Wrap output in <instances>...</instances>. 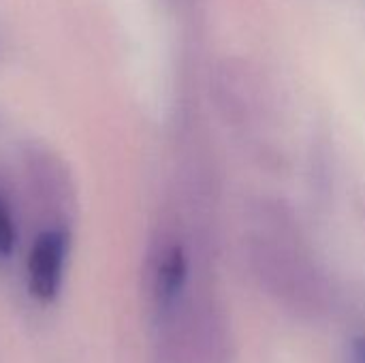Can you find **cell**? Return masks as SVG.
Instances as JSON below:
<instances>
[{
	"label": "cell",
	"mask_w": 365,
	"mask_h": 363,
	"mask_svg": "<svg viewBox=\"0 0 365 363\" xmlns=\"http://www.w3.org/2000/svg\"><path fill=\"white\" fill-rule=\"evenodd\" d=\"M15 244H17V229H15L9 205L0 197V261L11 257Z\"/></svg>",
	"instance_id": "obj_3"
},
{
	"label": "cell",
	"mask_w": 365,
	"mask_h": 363,
	"mask_svg": "<svg viewBox=\"0 0 365 363\" xmlns=\"http://www.w3.org/2000/svg\"><path fill=\"white\" fill-rule=\"evenodd\" d=\"M68 237L62 231H45L28 255V289L38 302H51L64 278Z\"/></svg>",
	"instance_id": "obj_1"
},
{
	"label": "cell",
	"mask_w": 365,
	"mask_h": 363,
	"mask_svg": "<svg viewBox=\"0 0 365 363\" xmlns=\"http://www.w3.org/2000/svg\"><path fill=\"white\" fill-rule=\"evenodd\" d=\"M349 363H365V338L353 342L351 353H349Z\"/></svg>",
	"instance_id": "obj_4"
},
{
	"label": "cell",
	"mask_w": 365,
	"mask_h": 363,
	"mask_svg": "<svg viewBox=\"0 0 365 363\" xmlns=\"http://www.w3.org/2000/svg\"><path fill=\"white\" fill-rule=\"evenodd\" d=\"M188 280V261L182 252V248L173 246L169 248L154 276V302L160 312H169L182 297Z\"/></svg>",
	"instance_id": "obj_2"
}]
</instances>
